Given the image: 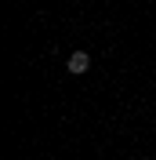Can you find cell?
Masks as SVG:
<instances>
[{"label":"cell","mask_w":156,"mask_h":160,"mask_svg":"<svg viewBox=\"0 0 156 160\" xmlns=\"http://www.w3.org/2000/svg\"><path fill=\"white\" fill-rule=\"evenodd\" d=\"M66 69L73 73V77H84V73L91 69V55H87V51H73L69 62H66Z\"/></svg>","instance_id":"6da1fadb"}]
</instances>
